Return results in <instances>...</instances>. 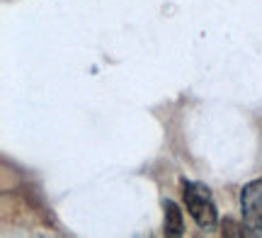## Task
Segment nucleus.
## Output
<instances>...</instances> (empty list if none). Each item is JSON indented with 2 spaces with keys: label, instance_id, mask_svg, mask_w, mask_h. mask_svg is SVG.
<instances>
[{
  "label": "nucleus",
  "instance_id": "nucleus-1",
  "mask_svg": "<svg viewBox=\"0 0 262 238\" xmlns=\"http://www.w3.org/2000/svg\"><path fill=\"white\" fill-rule=\"evenodd\" d=\"M180 185H182V197H185L189 217L196 221V226L214 229L216 221H219V209H216V202L211 197V192L206 190L204 185L185 180V178L180 180Z\"/></svg>",
  "mask_w": 262,
  "mask_h": 238
},
{
  "label": "nucleus",
  "instance_id": "nucleus-2",
  "mask_svg": "<svg viewBox=\"0 0 262 238\" xmlns=\"http://www.w3.org/2000/svg\"><path fill=\"white\" fill-rule=\"evenodd\" d=\"M243 226L255 236H262V180L248 182L241 190Z\"/></svg>",
  "mask_w": 262,
  "mask_h": 238
},
{
  "label": "nucleus",
  "instance_id": "nucleus-3",
  "mask_svg": "<svg viewBox=\"0 0 262 238\" xmlns=\"http://www.w3.org/2000/svg\"><path fill=\"white\" fill-rule=\"evenodd\" d=\"M165 209V236H182L185 233V219H182V209H180L175 202H165L163 204Z\"/></svg>",
  "mask_w": 262,
  "mask_h": 238
}]
</instances>
